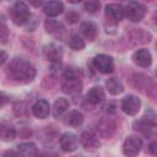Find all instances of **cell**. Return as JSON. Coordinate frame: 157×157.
Listing matches in <instances>:
<instances>
[{
	"mask_svg": "<svg viewBox=\"0 0 157 157\" xmlns=\"http://www.w3.org/2000/svg\"><path fill=\"white\" fill-rule=\"evenodd\" d=\"M61 90L67 94H77L82 90V82L72 69L65 71L61 81Z\"/></svg>",
	"mask_w": 157,
	"mask_h": 157,
	"instance_id": "7a4b0ae2",
	"label": "cell"
},
{
	"mask_svg": "<svg viewBox=\"0 0 157 157\" xmlns=\"http://www.w3.org/2000/svg\"><path fill=\"white\" fill-rule=\"evenodd\" d=\"M141 107V101L132 94H129L126 97L123 98L121 101V109L124 113L129 114V115H135Z\"/></svg>",
	"mask_w": 157,
	"mask_h": 157,
	"instance_id": "ba28073f",
	"label": "cell"
},
{
	"mask_svg": "<svg viewBox=\"0 0 157 157\" xmlns=\"http://www.w3.org/2000/svg\"><path fill=\"white\" fill-rule=\"evenodd\" d=\"M146 13V6L137 1H130L124 7V15L132 22H139Z\"/></svg>",
	"mask_w": 157,
	"mask_h": 157,
	"instance_id": "277c9868",
	"label": "cell"
},
{
	"mask_svg": "<svg viewBox=\"0 0 157 157\" xmlns=\"http://www.w3.org/2000/svg\"><path fill=\"white\" fill-rule=\"evenodd\" d=\"M99 6H101V4L98 1H96V0H91V1L85 2V10L87 12H90V13L97 12V10L99 9Z\"/></svg>",
	"mask_w": 157,
	"mask_h": 157,
	"instance_id": "484cf974",
	"label": "cell"
},
{
	"mask_svg": "<svg viewBox=\"0 0 157 157\" xmlns=\"http://www.w3.org/2000/svg\"><path fill=\"white\" fill-rule=\"evenodd\" d=\"M32 112L34 114V117L39 118V119H45L49 115L50 112V105L45 99H39L37 101L33 107H32Z\"/></svg>",
	"mask_w": 157,
	"mask_h": 157,
	"instance_id": "8fae6325",
	"label": "cell"
},
{
	"mask_svg": "<svg viewBox=\"0 0 157 157\" xmlns=\"http://www.w3.org/2000/svg\"><path fill=\"white\" fill-rule=\"evenodd\" d=\"M7 76L20 83H27L31 82L36 76V69L34 66L27 61L23 58H13L6 69Z\"/></svg>",
	"mask_w": 157,
	"mask_h": 157,
	"instance_id": "6da1fadb",
	"label": "cell"
},
{
	"mask_svg": "<svg viewBox=\"0 0 157 157\" xmlns=\"http://www.w3.org/2000/svg\"><path fill=\"white\" fill-rule=\"evenodd\" d=\"M5 60H6V53L2 50V52H1V65L5 63Z\"/></svg>",
	"mask_w": 157,
	"mask_h": 157,
	"instance_id": "1f68e13d",
	"label": "cell"
},
{
	"mask_svg": "<svg viewBox=\"0 0 157 157\" xmlns=\"http://www.w3.org/2000/svg\"><path fill=\"white\" fill-rule=\"evenodd\" d=\"M2 157H18V156H17V153H16L15 151L9 150V151H6V152L4 153V156H2Z\"/></svg>",
	"mask_w": 157,
	"mask_h": 157,
	"instance_id": "f546056e",
	"label": "cell"
},
{
	"mask_svg": "<svg viewBox=\"0 0 157 157\" xmlns=\"http://www.w3.org/2000/svg\"><path fill=\"white\" fill-rule=\"evenodd\" d=\"M93 65L102 74H110L113 71V69H114L113 58L107 55V54H98L97 56H94Z\"/></svg>",
	"mask_w": 157,
	"mask_h": 157,
	"instance_id": "8992f818",
	"label": "cell"
},
{
	"mask_svg": "<svg viewBox=\"0 0 157 157\" xmlns=\"http://www.w3.org/2000/svg\"><path fill=\"white\" fill-rule=\"evenodd\" d=\"M103 99H104V91H103V88L99 87V86L92 87V88L87 92V94H86V101H87L88 103L93 104V105H94V104H99Z\"/></svg>",
	"mask_w": 157,
	"mask_h": 157,
	"instance_id": "9a60e30c",
	"label": "cell"
},
{
	"mask_svg": "<svg viewBox=\"0 0 157 157\" xmlns=\"http://www.w3.org/2000/svg\"><path fill=\"white\" fill-rule=\"evenodd\" d=\"M66 18H67V21H69V22H71V23H75V22L78 20V15H77L76 12H70V13H67Z\"/></svg>",
	"mask_w": 157,
	"mask_h": 157,
	"instance_id": "83f0119b",
	"label": "cell"
},
{
	"mask_svg": "<svg viewBox=\"0 0 157 157\" xmlns=\"http://www.w3.org/2000/svg\"><path fill=\"white\" fill-rule=\"evenodd\" d=\"M10 17L12 22L17 26H22L28 22L31 17V12L28 10V6L23 1L15 2L10 9Z\"/></svg>",
	"mask_w": 157,
	"mask_h": 157,
	"instance_id": "3957f363",
	"label": "cell"
},
{
	"mask_svg": "<svg viewBox=\"0 0 157 157\" xmlns=\"http://www.w3.org/2000/svg\"><path fill=\"white\" fill-rule=\"evenodd\" d=\"M16 136V131L10 125H1V139L4 141H12Z\"/></svg>",
	"mask_w": 157,
	"mask_h": 157,
	"instance_id": "d4e9b609",
	"label": "cell"
},
{
	"mask_svg": "<svg viewBox=\"0 0 157 157\" xmlns=\"http://www.w3.org/2000/svg\"><path fill=\"white\" fill-rule=\"evenodd\" d=\"M64 10V5L63 2L60 1H49V2H45L44 4V7H43V11L47 16L49 17H54V16H58L63 12Z\"/></svg>",
	"mask_w": 157,
	"mask_h": 157,
	"instance_id": "2e32d148",
	"label": "cell"
},
{
	"mask_svg": "<svg viewBox=\"0 0 157 157\" xmlns=\"http://www.w3.org/2000/svg\"><path fill=\"white\" fill-rule=\"evenodd\" d=\"M69 108V101L66 98H59L55 101L54 103V108H53V114L55 118H59L60 115H63Z\"/></svg>",
	"mask_w": 157,
	"mask_h": 157,
	"instance_id": "603a6c76",
	"label": "cell"
},
{
	"mask_svg": "<svg viewBox=\"0 0 157 157\" xmlns=\"http://www.w3.org/2000/svg\"><path fill=\"white\" fill-rule=\"evenodd\" d=\"M77 145H78V139L75 134H71V132H65L61 135L60 137V146L64 151L66 152H72L77 148Z\"/></svg>",
	"mask_w": 157,
	"mask_h": 157,
	"instance_id": "30bf717a",
	"label": "cell"
},
{
	"mask_svg": "<svg viewBox=\"0 0 157 157\" xmlns=\"http://www.w3.org/2000/svg\"><path fill=\"white\" fill-rule=\"evenodd\" d=\"M40 157H59V156H58V155H55V153L44 152V153H42V155H40Z\"/></svg>",
	"mask_w": 157,
	"mask_h": 157,
	"instance_id": "4dcf8cb0",
	"label": "cell"
},
{
	"mask_svg": "<svg viewBox=\"0 0 157 157\" xmlns=\"http://www.w3.org/2000/svg\"><path fill=\"white\" fill-rule=\"evenodd\" d=\"M69 47L74 50H81L85 48V42L78 34H72L69 39Z\"/></svg>",
	"mask_w": 157,
	"mask_h": 157,
	"instance_id": "cb8c5ba5",
	"label": "cell"
},
{
	"mask_svg": "<svg viewBox=\"0 0 157 157\" xmlns=\"http://www.w3.org/2000/svg\"><path fill=\"white\" fill-rule=\"evenodd\" d=\"M150 152H151L155 157H157V141H156V142H152V144L150 145Z\"/></svg>",
	"mask_w": 157,
	"mask_h": 157,
	"instance_id": "f1b7e54d",
	"label": "cell"
},
{
	"mask_svg": "<svg viewBox=\"0 0 157 157\" xmlns=\"http://www.w3.org/2000/svg\"><path fill=\"white\" fill-rule=\"evenodd\" d=\"M7 39V29H6V26L4 23V21H1V42L5 43Z\"/></svg>",
	"mask_w": 157,
	"mask_h": 157,
	"instance_id": "4316f807",
	"label": "cell"
},
{
	"mask_svg": "<svg viewBox=\"0 0 157 157\" xmlns=\"http://www.w3.org/2000/svg\"><path fill=\"white\" fill-rule=\"evenodd\" d=\"M105 86H107L109 93H112V94H119V93H121L124 91V87H123L121 82L115 77L108 78L105 81Z\"/></svg>",
	"mask_w": 157,
	"mask_h": 157,
	"instance_id": "7402d4cb",
	"label": "cell"
},
{
	"mask_svg": "<svg viewBox=\"0 0 157 157\" xmlns=\"http://www.w3.org/2000/svg\"><path fill=\"white\" fill-rule=\"evenodd\" d=\"M45 28H47V31L49 32V33H52V34H54V36H56V37H61L63 36V33H64V27H63V25L61 23H59L58 21H55V20H47L45 21Z\"/></svg>",
	"mask_w": 157,
	"mask_h": 157,
	"instance_id": "ffe728a7",
	"label": "cell"
},
{
	"mask_svg": "<svg viewBox=\"0 0 157 157\" xmlns=\"http://www.w3.org/2000/svg\"><path fill=\"white\" fill-rule=\"evenodd\" d=\"M132 59L139 66H142V67H147L152 63V56H151V54H150V52L147 49L136 50L134 53V55H132Z\"/></svg>",
	"mask_w": 157,
	"mask_h": 157,
	"instance_id": "7c38bea8",
	"label": "cell"
},
{
	"mask_svg": "<svg viewBox=\"0 0 157 157\" xmlns=\"http://www.w3.org/2000/svg\"><path fill=\"white\" fill-rule=\"evenodd\" d=\"M80 141H81V145H82L86 150H90V151L97 150V148L99 147V141H98V139H97L93 134H91V132H88V131H85V132L81 134Z\"/></svg>",
	"mask_w": 157,
	"mask_h": 157,
	"instance_id": "4fadbf2b",
	"label": "cell"
},
{
	"mask_svg": "<svg viewBox=\"0 0 157 157\" xmlns=\"http://www.w3.org/2000/svg\"><path fill=\"white\" fill-rule=\"evenodd\" d=\"M105 15L113 21H120L124 15V7L120 4H109L105 6Z\"/></svg>",
	"mask_w": 157,
	"mask_h": 157,
	"instance_id": "5bb4252c",
	"label": "cell"
},
{
	"mask_svg": "<svg viewBox=\"0 0 157 157\" xmlns=\"http://www.w3.org/2000/svg\"><path fill=\"white\" fill-rule=\"evenodd\" d=\"M44 53H45V56L48 58V60L52 63H59L61 60V56H63L61 48L55 45V44L47 45L44 48Z\"/></svg>",
	"mask_w": 157,
	"mask_h": 157,
	"instance_id": "e0dca14e",
	"label": "cell"
},
{
	"mask_svg": "<svg viewBox=\"0 0 157 157\" xmlns=\"http://www.w3.org/2000/svg\"><path fill=\"white\" fill-rule=\"evenodd\" d=\"M134 128L135 130H139L141 131L144 135L146 136H151L156 132V129H157V121L153 120L152 118H148V117H144L142 119L137 120L134 123Z\"/></svg>",
	"mask_w": 157,
	"mask_h": 157,
	"instance_id": "52a82bcc",
	"label": "cell"
},
{
	"mask_svg": "<svg viewBox=\"0 0 157 157\" xmlns=\"http://www.w3.org/2000/svg\"><path fill=\"white\" fill-rule=\"evenodd\" d=\"M115 131V123L110 118H103L97 123V132L104 137L108 139L110 137Z\"/></svg>",
	"mask_w": 157,
	"mask_h": 157,
	"instance_id": "9c48e42d",
	"label": "cell"
},
{
	"mask_svg": "<svg viewBox=\"0 0 157 157\" xmlns=\"http://www.w3.org/2000/svg\"><path fill=\"white\" fill-rule=\"evenodd\" d=\"M142 147V141L137 136H129L123 145V152L126 157H136Z\"/></svg>",
	"mask_w": 157,
	"mask_h": 157,
	"instance_id": "5b68a950",
	"label": "cell"
},
{
	"mask_svg": "<svg viewBox=\"0 0 157 157\" xmlns=\"http://www.w3.org/2000/svg\"><path fill=\"white\" fill-rule=\"evenodd\" d=\"M18 155L21 157H37L38 151L33 142H22L17 146Z\"/></svg>",
	"mask_w": 157,
	"mask_h": 157,
	"instance_id": "ac0fdd59",
	"label": "cell"
},
{
	"mask_svg": "<svg viewBox=\"0 0 157 157\" xmlns=\"http://www.w3.org/2000/svg\"><path fill=\"white\" fill-rule=\"evenodd\" d=\"M155 20H156V22H157V12L155 13Z\"/></svg>",
	"mask_w": 157,
	"mask_h": 157,
	"instance_id": "d6a6232c",
	"label": "cell"
},
{
	"mask_svg": "<svg viewBox=\"0 0 157 157\" xmlns=\"http://www.w3.org/2000/svg\"><path fill=\"white\" fill-rule=\"evenodd\" d=\"M65 123L70 126H78L83 123V115L78 112V110H71L66 118H65Z\"/></svg>",
	"mask_w": 157,
	"mask_h": 157,
	"instance_id": "44dd1931",
	"label": "cell"
},
{
	"mask_svg": "<svg viewBox=\"0 0 157 157\" xmlns=\"http://www.w3.org/2000/svg\"><path fill=\"white\" fill-rule=\"evenodd\" d=\"M81 32L88 40H94L97 37V27L92 22H82L81 23Z\"/></svg>",
	"mask_w": 157,
	"mask_h": 157,
	"instance_id": "d6986e66",
	"label": "cell"
}]
</instances>
